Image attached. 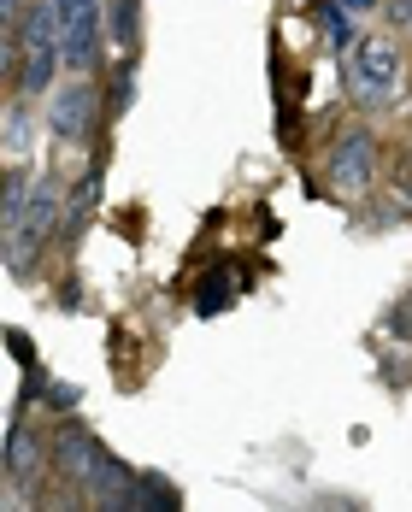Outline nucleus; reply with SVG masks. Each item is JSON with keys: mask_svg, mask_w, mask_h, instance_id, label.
Returning a JSON list of instances; mask_svg holds the SVG:
<instances>
[{"mask_svg": "<svg viewBox=\"0 0 412 512\" xmlns=\"http://www.w3.org/2000/svg\"><path fill=\"white\" fill-rule=\"evenodd\" d=\"M59 206H65L59 177H36V183H30V201H24L18 224H12V236H6V265H12V271H30V265H36L42 242L59 230Z\"/></svg>", "mask_w": 412, "mask_h": 512, "instance_id": "nucleus-1", "label": "nucleus"}, {"mask_svg": "<svg viewBox=\"0 0 412 512\" xmlns=\"http://www.w3.org/2000/svg\"><path fill=\"white\" fill-rule=\"evenodd\" d=\"M342 65H348V89H354V101H365V106L395 101V89H401V53H395L389 36H365V42H354Z\"/></svg>", "mask_w": 412, "mask_h": 512, "instance_id": "nucleus-2", "label": "nucleus"}, {"mask_svg": "<svg viewBox=\"0 0 412 512\" xmlns=\"http://www.w3.org/2000/svg\"><path fill=\"white\" fill-rule=\"evenodd\" d=\"M59 6V59L65 71H95L106 48V0H53Z\"/></svg>", "mask_w": 412, "mask_h": 512, "instance_id": "nucleus-3", "label": "nucleus"}, {"mask_svg": "<svg viewBox=\"0 0 412 512\" xmlns=\"http://www.w3.org/2000/svg\"><path fill=\"white\" fill-rule=\"evenodd\" d=\"M48 454H53V471L83 495V489L95 483L101 460H106V442L89 430V424H59V430H53V442H48Z\"/></svg>", "mask_w": 412, "mask_h": 512, "instance_id": "nucleus-4", "label": "nucleus"}, {"mask_svg": "<svg viewBox=\"0 0 412 512\" xmlns=\"http://www.w3.org/2000/svg\"><path fill=\"white\" fill-rule=\"evenodd\" d=\"M101 95H95V83L77 71L71 83H53L48 89V130L59 142H89V130H95V112H101Z\"/></svg>", "mask_w": 412, "mask_h": 512, "instance_id": "nucleus-5", "label": "nucleus"}, {"mask_svg": "<svg viewBox=\"0 0 412 512\" xmlns=\"http://www.w3.org/2000/svg\"><path fill=\"white\" fill-rule=\"evenodd\" d=\"M371 165H377V142H371L365 130H348V136L330 148V189H336V195H365Z\"/></svg>", "mask_w": 412, "mask_h": 512, "instance_id": "nucleus-6", "label": "nucleus"}, {"mask_svg": "<svg viewBox=\"0 0 412 512\" xmlns=\"http://www.w3.org/2000/svg\"><path fill=\"white\" fill-rule=\"evenodd\" d=\"M42 471H48V436L30 430V424H12V436H6V483H18L24 495H36Z\"/></svg>", "mask_w": 412, "mask_h": 512, "instance_id": "nucleus-7", "label": "nucleus"}, {"mask_svg": "<svg viewBox=\"0 0 412 512\" xmlns=\"http://www.w3.org/2000/svg\"><path fill=\"white\" fill-rule=\"evenodd\" d=\"M95 212H101V171H89V177L71 189V212L59 206V236H65V242H77V236L89 230V218H95Z\"/></svg>", "mask_w": 412, "mask_h": 512, "instance_id": "nucleus-8", "label": "nucleus"}, {"mask_svg": "<svg viewBox=\"0 0 412 512\" xmlns=\"http://www.w3.org/2000/svg\"><path fill=\"white\" fill-rule=\"evenodd\" d=\"M177 512L183 507V489H171V477L159 471H136V495H130V512Z\"/></svg>", "mask_w": 412, "mask_h": 512, "instance_id": "nucleus-9", "label": "nucleus"}, {"mask_svg": "<svg viewBox=\"0 0 412 512\" xmlns=\"http://www.w3.org/2000/svg\"><path fill=\"white\" fill-rule=\"evenodd\" d=\"M236 289H242V271L218 265L212 277H201V289H195V312H224L230 301H236Z\"/></svg>", "mask_w": 412, "mask_h": 512, "instance_id": "nucleus-10", "label": "nucleus"}, {"mask_svg": "<svg viewBox=\"0 0 412 512\" xmlns=\"http://www.w3.org/2000/svg\"><path fill=\"white\" fill-rule=\"evenodd\" d=\"M0 142H6V154H24V142H30L24 106H6V112H0Z\"/></svg>", "mask_w": 412, "mask_h": 512, "instance_id": "nucleus-11", "label": "nucleus"}, {"mask_svg": "<svg viewBox=\"0 0 412 512\" xmlns=\"http://www.w3.org/2000/svg\"><path fill=\"white\" fill-rule=\"evenodd\" d=\"M324 30H330V42H336V53H348V48H354V42H360L342 6H324Z\"/></svg>", "mask_w": 412, "mask_h": 512, "instance_id": "nucleus-12", "label": "nucleus"}, {"mask_svg": "<svg viewBox=\"0 0 412 512\" xmlns=\"http://www.w3.org/2000/svg\"><path fill=\"white\" fill-rule=\"evenodd\" d=\"M48 401H53L59 412H65V407H77V401H83V389H77V383H53V389H48Z\"/></svg>", "mask_w": 412, "mask_h": 512, "instance_id": "nucleus-13", "label": "nucleus"}, {"mask_svg": "<svg viewBox=\"0 0 412 512\" xmlns=\"http://www.w3.org/2000/svg\"><path fill=\"white\" fill-rule=\"evenodd\" d=\"M6 342H12V359H24V365H36V348H30V336H18V330H6Z\"/></svg>", "mask_w": 412, "mask_h": 512, "instance_id": "nucleus-14", "label": "nucleus"}, {"mask_svg": "<svg viewBox=\"0 0 412 512\" xmlns=\"http://www.w3.org/2000/svg\"><path fill=\"white\" fill-rule=\"evenodd\" d=\"M395 6V18H407V30H412V0H389Z\"/></svg>", "mask_w": 412, "mask_h": 512, "instance_id": "nucleus-15", "label": "nucleus"}, {"mask_svg": "<svg viewBox=\"0 0 412 512\" xmlns=\"http://www.w3.org/2000/svg\"><path fill=\"white\" fill-rule=\"evenodd\" d=\"M377 0H342V12H371Z\"/></svg>", "mask_w": 412, "mask_h": 512, "instance_id": "nucleus-16", "label": "nucleus"}]
</instances>
